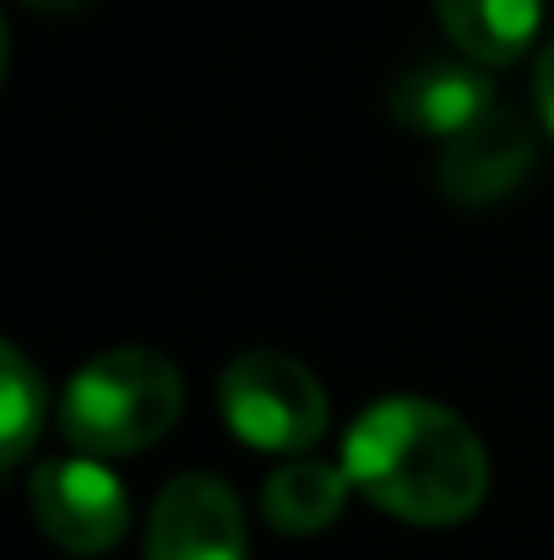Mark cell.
I'll list each match as a JSON object with an SVG mask.
<instances>
[{
    "instance_id": "cell-1",
    "label": "cell",
    "mask_w": 554,
    "mask_h": 560,
    "mask_svg": "<svg viewBox=\"0 0 554 560\" xmlns=\"http://www.w3.org/2000/svg\"><path fill=\"white\" fill-rule=\"evenodd\" d=\"M343 474L402 523L446 528L479 512L490 490L484 441L462 413L429 397H380L349 430Z\"/></svg>"
},
{
    "instance_id": "cell-2",
    "label": "cell",
    "mask_w": 554,
    "mask_h": 560,
    "mask_svg": "<svg viewBox=\"0 0 554 560\" xmlns=\"http://www.w3.org/2000/svg\"><path fill=\"white\" fill-rule=\"evenodd\" d=\"M180 371L153 349H109L71 375L60 430L87 457H120L153 446L180 419Z\"/></svg>"
},
{
    "instance_id": "cell-3",
    "label": "cell",
    "mask_w": 554,
    "mask_h": 560,
    "mask_svg": "<svg viewBox=\"0 0 554 560\" xmlns=\"http://www.w3.org/2000/svg\"><path fill=\"white\" fill-rule=\"evenodd\" d=\"M217 402L228 430L256 452L310 457V446L327 435V392L316 371L278 349H250L228 360L217 375Z\"/></svg>"
},
{
    "instance_id": "cell-4",
    "label": "cell",
    "mask_w": 554,
    "mask_h": 560,
    "mask_svg": "<svg viewBox=\"0 0 554 560\" xmlns=\"http://www.w3.org/2000/svg\"><path fill=\"white\" fill-rule=\"evenodd\" d=\"M27 512L49 545L66 556H104L126 539L131 501L109 468L93 457H49L27 479Z\"/></svg>"
},
{
    "instance_id": "cell-5",
    "label": "cell",
    "mask_w": 554,
    "mask_h": 560,
    "mask_svg": "<svg viewBox=\"0 0 554 560\" xmlns=\"http://www.w3.org/2000/svg\"><path fill=\"white\" fill-rule=\"evenodd\" d=\"M539 164V131L522 109L511 104H490L468 131H457L451 142H440L435 159V186L440 196L479 207V201H500L522 186Z\"/></svg>"
},
{
    "instance_id": "cell-6",
    "label": "cell",
    "mask_w": 554,
    "mask_h": 560,
    "mask_svg": "<svg viewBox=\"0 0 554 560\" xmlns=\"http://www.w3.org/2000/svg\"><path fill=\"white\" fill-rule=\"evenodd\" d=\"M245 512L212 474H180L164 485L148 517V560H245Z\"/></svg>"
},
{
    "instance_id": "cell-7",
    "label": "cell",
    "mask_w": 554,
    "mask_h": 560,
    "mask_svg": "<svg viewBox=\"0 0 554 560\" xmlns=\"http://www.w3.org/2000/svg\"><path fill=\"white\" fill-rule=\"evenodd\" d=\"M490 104H500L495 82L468 55H424L386 93L391 120L419 131V137H435V142H451L457 131H468Z\"/></svg>"
},
{
    "instance_id": "cell-8",
    "label": "cell",
    "mask_w": 554,
    "mask_h": 560,
    "mask_svg": "<svg viewBox=\"0 0 554 560\" xmlns=\"http://www.w3.org/2000/svg\"><path fill=\"white\" fill-rule=\"evenodd\" d=\"M435 16L473 66H511L539 33V0H435Z\"/></svg>"
},
{
    "instance_id": "cell-9",
    "label": "cell",
    "mask_w": 554,
    "mask_h": 560,
    "mask_svg": "<svg viewBox=\"0 0 554 560\" xmlns=\"http://www.w3.org/2000/svg\"><path fill=\"white\" fill-rule=\"evenodd\" d=\"M343 501H349V474L332 468V463H316V457L283 463V468L267 479V490H261L267 523H272L278 534H288V539H305V534L332 528L338 512H343Z\"/></svg>"
},
{
    "instance_id": "cell-10",
    "label": "cell",
    "mask_w": 554,
    "mask_h": 560,
    "mask_svg": "<svg viewBox=\"0 0 554 560\" xmlns=\"http://www.w3.org/2000/svg\"><path fill=\"white\" fill-rule=\"evenodd\" d=\"M44 424V381L33 375L22 349H0V463H22Z\"/></svg>"
},
{
    "instance_id": "cell-11",
    "label": "cell",
    "mask_w": 554,
    "mask_h": 560,
    "mask_svg": "<svg viewBox=\"0 0 554 560\" xmlns=\"http://www.w3.org/2000/svg\"><path fill=\"white\" fill-rule=\"evenodd\" d=\"M533 98H539L544 126L554 131V38H550V49L539 55V71H533Z\"/></svg>"
},
{
    "instance_id": "cell-12",
    "label": "cell",
    "mask_w": 554,
    "mask_h": 560,
    "mask_svg": "<svg viewBox=\"0 0 554 560\" xmlns=\"http://www.w3.org/2000/svg\"><path fill=\"white\" fill-rule=\"evenodd\" d=\"M33 11H82L87 0H27Z\"/></svg>"
}]
</instances>
